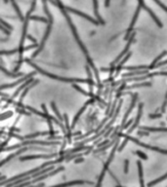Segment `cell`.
<instances>
[{
  "label": "cell",
  "instance_id": "e575fe53",
  "mask_svg": "<svg viewBox=\"0 0 167 187\" xmlns=\"http://www.w3.org/2000/svg\"><path fill=\"white\" fill-rule=\"evenodd\" d=\"M166 64H167V61H166V60H163V61H161L160 64H158V62H157V64L155 65V67H154V68H155V67H159V66H161V65H165Z\"/></svg>",
  "mask_w": 167,
  "mask_h": 187
},
{
  "label": "cell",
  "instance_id": "7c38bea8",
  "mask_svg": "<svg viewBox=\"0 0 167 187\" xmlns=\"http://www.w3.org/2000/svg\"><path fill=\"white\" fill-rule=\"evenodd\" d=\"M94 101H95V98H91V99H90V100L88 101V103H85L84 105H83V106H82V108L80 109V110L78 111V113H77L76 115H75V117H74V120L72 121V124H71V129H72V128H74V126H75V124H76V122L78 121V119H79V117H80V115H81V114H82L83 112H84V110H85V108L87 107V105H88L89 103H94Z\"/></svg>",
  "mask_w": 167,
  "mask_h": 187
},
{
  "label": "cell",
  "instance_id": "277c9868",
  "mask_svg": "<svg viewBox=\"0 0 167 187\" xmlns=\"http://www.w3.org/2000/svg\"><path fill=\"white\" fill-rule=\"evenodd\" d=\"M116 150H117V142L115 143V147H113V149H112V151H111V155H110V157H109L108 161L105 163V166H104V168H103V170H102V173H101L100 178H99V182L97 183L98 186H100V185L102 184V180H103V178H104V176H105L106 171H107V170H109V166H110L111 162L113 160V157H115V154Z\"/></svg>",
  "mask_w": 167,
  "mask_h": 187
},
{
  "label": "cell",
  "instance_id": "d4e9b609",
  "mask_svg": "<svg viewBox=\"0 0 167 187\" xmlns=\"http://www.w3.org/2000/svg\"><path fill=\"white\" fill-rule=\"evenodd\" d=\"M51 105H52V108H53V110H54L55 114L57 115L59 121H60V122H62V121H63V117H62V115L60 114V112L58 111V109H57V107H56V105H55V103H52Z\"/></svg>",
  "mask_w": 167,
  "mask_h": 187
},
{
  "label": "cell",
  "instance_id": "52a82bcc",
  "mask_svg": "<svg viewBox=\"0 0 167 187\" xmlns=\"http://www.w3.org/2000/svg\"><path fill=\"white\" fill-rule=\"evenodd\" d=\"M34 74H35V72H32V73H29V74H27L26 76H24L22 78H21L20 80H17L16 82H14V83L6 84V85H1V86H0V91L5 90V89H10V88H13V87H16V86H18V85H21L22 82H25L26 80H27V78L32 77Z\"/></svg>",
  "mask_w": 167,
  "mask_h": 187
},
{
  "label": "cell",
  "instance_id": "e0dca14e",
  "mask_svg": "<svg viewBox=\"0 0 167 187\" xmlns=\"http://www.w3.org/2000/svg\"><path fill=\"white\" fill-rule=\"evenodd\" d=\"M0 71L1 72H3V73H5L7 76H10V77H12V78H17V77H19V76H22V73H15V72H11V71H8L6 68H4L3 66H1L0 65Z\"/></svg>",
  "mask_w": 167,
  "mask_h": 187
},
{
  "label": "cell",
  "instance_id": "2e32d148",
  "mask_svg": "<svg viewBox=\"0 0 167 187\" xmlns=\"http://www.w3.org/2000/svg\"><path fill=\"white\" fill-rule=\"evenodd\" d=\"M126 55H127V56H126V57H125L124 59L122 58L123 60L120 61V64H118V65H117V66H116V68H115V70H116V75H118V74H119V72L121 71V69H122V67H123V65H124L125 62H126V61L128 60V59L131 57L132 53H127Z\"/></svg>",
  "mask_w": 167,
  "mask_h": 187
},
{
  "label": "cell",
  "instance_id": "ac0fdd59",
  "mask_svg": "<svg viewBox=\"0 0 167 187\" xmlns=\"http://www.w3.org/2000/svg\"><path fill=\"white\" fill-rule=\"evenodd\" d=\"M82 184H90L93 185L94 182H90V181H84V180H76V181H70V182H64L61 185H82Z\"/></svg>",
  "mask_w": 167,
  "mask_h": 187
},
{
  "label": "cell",
  "instance_id": "30bf717a",
  "mask_svg": "<svg viewBox=\"0 0 167 187\" xmlns=\"http://www.w3.org/2000/svg\"><path fill=\"white\" fill-rule=\"evenodd\" d=\"M143 106H144V104L143 103H140L139 104V110H138V114H137V117H136V119H135V121H134V123H133V126L128 130V134H131V132L136 129V127L138 126V124H139V121H140V119H141V116H142V112H143Z\"/></svg>",
  "mask_w": 167,
  "mask_h": 187
},
{
  "label": "cell",
  "instance_id": "5b68a950",
  "mask_svg": "<svg viewBox=\"0 0 167 187\" xmlns=\"http://www.w3.org/2000/svg\"><path fill=\"white\" fill-rule=\"evenodd\" d=\"M125 139H127V140H131V141H133L134 143H136V144H138V145H140V146H143V147H145V148H147V149H150V150H154V151H156V152H160V153H162V154H166V151L165 150H162V149H160V148H157V147H154V146H150V145H149V144H146V143H143V142H140L138 139H136L135 137H129V136H125Z\"/></svg>",
  "mask_w": 167,
  "mask_h": 187
},
{
  "label": "cell",
  "instance_id": "d590c367",
  "mask_svg": "<svg viewBox=\"0 0 167 187\" xmlns=\"http://www.w3.org/2000/svg\"><path fill=\"white\" fill-rule=\"evenodd\" d=\"M166 103H167V101H166V99H165L164 103H163V104H162V107H161V112H162V113H165V111H166Z\"/></svg>",
  "mask_w": 167,
  "mask_h": 187
},
{
  "label": "cell",
  "instance_id": "9c48e42d",
  "mask_svg": "<svg viewBox=\"0 0 167 187\" xmlns=\"http://www.w3.org/2000/svg\"><path fill=\"white\" fill-rule=\"evenodd\" d=\"M62 170H64V167H59L58 169L54 170L53 171H51V173H49V174H47V175H44V174H43V175H39V176L35 177V179H34V180H33L32 182H29V185H30V184H33V183H35V182H37V181H39V180H42V179L47 178V177H49V176L55 175L56 174L60 173V171H62Z\"/></svg>",
  "mask_w": 167,
  "mask_h": 187
},
{
  "label": "cell",
  "instance_id": "ab89813d",
  "mask_svg": "<svg viewBox=\"0 0 167 187\" xmlns=\"http://www.w3.org/2000/svg\"><path fill=\"white\" fill-rule=\"evenodd\" d=\"M80 162H83V159H77L74 161V163H80Z\"/></svg>",
  "mask_w": 167,
  "mask_h": 187
},
{
  "label": "cell",
  "instance_id": "83f0119b",
  "mask_svg": "<svg viewBox=\"0 0 167 187\" xmlns=\"http://www.w3.org/2000/svg\"><path fill=\"white\" fill-rule=\"evenodd\" d=\"M29 19L32 20V21H40V22H47V20H46V19L40 18V17H34V16H32V17H30Z\"/></svg>",
  "mask_w": 167,
  "mask_h": 187
},
{
  "label": "cell",
  "instance_id": "3957f363",
  "mask_svg": "<svg viewBox=\"0 0 167 187\" xmlns=\"http://www.w3.org/2000/svg\"><path fill=\"white\" fill-rule=\"evenodd\" d=\"M30 149H37V150H45L44 148H41V147H33V146H29V147H24V148H19V150L16 152V153H14V154H11V155H9L8 157H7L6 159H4V160H2V161H0V167H2L3 165H5L6 163H8L11 159H13L14 157H16V156H18V155H20V154H22V153H24L25 151H27V150H30Z\"/></svg>",
  "mask_w": 167,
  "mask_h": 187
},
{
  "label": "cell",
  "instance_id": "5bb4252c",
  "mask_svg": "<svg viewBox=\"0 0 167 187\" xmlns=\"http://www.w3.org/2000/svg\"><path fill=\"white\" fill-rule=\"evenodd\" d=\"M151 82H142V83H136L131 86H124L123 90H132L134 88H139V87H150Z\"/></svg>",
  "mask_w": 167,
  "mask_h": 187
},
{
  "label": "cell",
  "instance_id": "f35d334b",
  "mask_svg": "<svg viewBox=\"0 0 167 187\" xmlns=\"http://www.w3.org/2000/svg\"><path fill=\"white\" fill-rule=\"evenodd\" d=\"M110 142V140H105V141L104 142H102V143H100V144H98V147H100V146H103V145H105V144H108Z\"/></svg>",
  "mask_w": 167,
  "mask_h": 187
},
{
  "label": "cell",
  "instance_id": "f1b7e54d",
  "mask_svg": "<svg viewBox=\"0 0 167 187\" xmlns=\"http://www.w3.org/2000/svg\"><path fill=\"white\" fill-rule=\"evenodd\" d=\"M11 115H12V112H11V111H8V112H6V113H4V114H1V115H0V120L9 118V116H11Z\"/></svg>",
  "mask_w": 167,
  "mask_h": 187
},
{
  "label": "cell",
  "instance_id": "d6986e66",
  "mask_svg": "<svg viewBox=\"0 0 167 187\" xmlns=\"http://www.w3.org/2000/svg\"><path fill=\"white\" fill-rule=\"evenodd\" d=\"M140 130H144V131H147V132H166V128H150V127H140Z\"/></svg>",
  "mask_w": 167,
  "mask_h": 187
},
{
  "label": "cell",
  "instance_id": "8d00e7d4",
  "mask_svg": "<svg viewBox=\"0 0 167 187\" xmlns=\"http://www.w3.org/2000/svg\"><path fill=\"white\" fill-rule=\"evenodd\" d=\"M17 112H20V113H22V114H25V115H29L27 112H26L24 109H21V108H17Z\"/></svg>",
  "mask_w": 167,
  "mask_h": 187
},
{
  "label": "cell",
  "instance_id": "ba28073f",
  "mask_svg": "<svg viewBox=\"0 0 167 187\" xmlns=\"http://www.w3.org/2000/svg\"><path fill=\"white\" fill-rule=\"evenodd\" d=\"M59 154L57 153H52L50 155H29V156H24L21 157V161H26V160H32V159H52L57 157Z\"/></svg>",
  "mask_w": 167,
  "mask_h": 187
},
{
  "label": "cell",
  "instance_id": "1f68e13d",
  "mask_svg": "<svg viewBox=\"0 0 167 187\" xmlns=\"http://www.w3.org/2000/svg\"><path fill=\"white\" fill-rule=\"evenodd\" d=\"M109 173H110L111 176V177L113 178V180H115V182L117 183V185H121V183H120V182L118 181V179H117V178L115 177V175H113V174L111 173V170H109Z\"/></svg>",
  "mask_w": 167,
  "mask_h": 187
},
{
  "label": "cell",
  "instance_id": "4316f807",
  "mask_svg": "<svg viewBox=\"0 0 167 187\" xmlns=\"http://www.w3.org/2000/svg\"><path fill=\"white\" fill-rule=\"evenodd\" d=\"M134 154H137V155H139L140 157H141L142 159H144V160H147V159H148V156H147L145 153H143L142 151H140V150L134 151Z\"/></svg>",
  "mask_w": 167,
  "mask_h": 187
},
{
  "label": "cell",
  "instance_id": "8fae6325",
  "mask_svg": "<svg viewBox=\"0 0 167 187\" xmlns=\"http://www.w3.org/2000/svg\"><path fill=\"white\" fill-rule=\"evenodd\" d=\"M38 83H39V81H38V80H36V81H34V82L32 81V82L30 83L29 85H27V88H25V89H24V92H22V96H21V98H20V103H19L17 104L18 106H20V107H22V99H24V98L26 97L27 93V92H28V91H29L30 89H32V87H34L35 85H37V84H38Z\"/></svg>",
  "mask_w": 167,
  "mask_h": 187
},
{
  "label": "cell",
  "instance_id": "7402d4cb",
  "mask_svg": "<svg viewBox=\"0 0 167 187\" xmlns=\"http://www.w3.org/2000/svg\"><path fill=\"white\" fill-rule=\"evenodd\" d=\"M137 164H138V170H139L140 184H141V186H144V185H145V183H144V176H143V168H142V163H141V161H138Z\"/></svg>",
  "mask_w": 167,
  "mask_h": 187
},
{
  "label": "cell",
  "instance_id": "484cf974",
  "mask_svg": "<svg viewBox=\"0 0 167 187\" xmlns=\"http://www.w3.org/2000/svg\"><path fill=\"white\" fill-rule=\"evenodd\" d=\"M165 178H166V175H162L161 177L157 178L156 180H155V181H151V182L148 183V186H153V185H155V184H156V183H158V182H160V181H163Z\"/></svg>",
  "mask_w": 167,
  "mask_h": 187
},
{
  "label": "cell",
  "instance_id": "8992f818",
  "mask_svg": "<svg viewBox=\"0 0 167 187\" xmlns=\"http://www.w3.org/2000/svg\"><path fill=\"white\" fill-rule=\"evenodd\" d=\"M134 37H135V32L131 35V36H129V38H128V43H127V45L125 46V49L122 51V52H121L119 55H118V57L115 60H113L112 62H111V65H115L116 64H117V62L121 60V59H122L124 56H125V55L128 53V51H129V48H130V46H131V44L133 43V41H134Z\"/></svg>",
  "mask_w": 167,
  "mask_h": 187
},
{
  "label": "cell",
  "instance_id": "7a4b0ae2",
  "mask_svg": "<svg viewBox=\"0 0 167 187\" xmlns=\"http://www.w3.org/2000/svg\"><path fill=\"white\" fill-rule=\"evenodd\" d=\"M28 144H41V145H57L59 144L58 141H54V142H47V141H38V140H24L22 143H18L15 144L9 147H3L0 148V152H5V151H10V150H14V149H19L20 147L24 146V145H28Z\"/></svg>",
  "mask_w": 167,
  "mask_h": 187
},
{
  "label": "cell",
  "instance_id": "9a60e30c",
  "mask_svg": "<svg viewBox=\"0 0 167 187\" xmlns=\"http://www.w3.org/2000/svg\"><path fill=\"white\" fill-rule=\"evenodd\" d=\"M86 71H87V75H88V80H87V84L90 86V93H93V87H94V80H93V76L92 73H91V68L90 66L86 65Z\"/></svg>",
  "mask_w": 167,
  "mask_h": 187
},
{
  "label": "cell",
  "instance_id": "6da1fadb",
  "mask_svg": "<svg viewBox=\"0 0 167 187\" xmlns=\"http://www.w3.org/2000/svg\"><path fill=\"white\" fill-rule=\"evenodd\" d=\"M22 61L27 62V65H29L30 66H32L37 72H39L40 74L44 75V76H47L51 79H54V80H58V81H61V82H66V83H86L87 84V80L85 79H80V78H67V77H62V76H59V75H55V74H52V73H49L47 71H45L44 69H42L41 67H39L37 65L33 64L32 61V60L29 59H22Z\"/></svg>",
  "mask_w": 167,
  "mask_h": 187
},
{
  "label": "cell",
  "instance_id": "603a6c76",
  "mask_svg": "<svg viewBox=\"0 0 167 187\" xmlns=\"http://www.w3.org/2000/svg\"><path fill=\"white\" fill-rule=\"evenodd\" d=\"M18 52H19V48L14 49V50H9V51L3 50V51H0V56H12V55H15Z\"/></svg>",
  "mask_w": 167,
  "mask_h": 187
},
{
  "label": "cell",
  "instance_id": "836d02e7",
  "mask_svg": "<svg viewBox=\"0 0 167 187\" xmlns=\"http://www.w3.org/2000/svg\"><path fill=\"white\" fill-rule=\"evenodd\" d=\"M132 123H133V120H129V121H128L126 124H124V125H123L122 128H123V129H127V128H128L129 126H130V125H131Z\"/></svg>",
  "mask_w": 167,
  "mask_h": 187
},
{
  "label": "cell",
  "instance_id": "d6a6232c",
  "mask_svg": "<svg viewBox=\"0 0 167 187\" xmlns=\"http://www.w3.org/2000/svg\"><path fill=\"white\" fill-rule=\"evenodd\" d=\"M138 135L142 137V136H149L150 134H149V132H147V131H144V132H143V130H140V131L138 132Z\"/></svg>",
  "mask_w": 167,
  "mask_h": 187
},
{
  "label": "cell",
  "instance_id": "cb8c5ba5",
  "mask_svg": "<svg viewBox=\"0 0 167 187\" xmlns=\"http://www.w3.org/2000/svg\"><path fill=\"white\" fill-rule=\"evenodd\" d=\"M165 55H166V51H164V52H163V53L160 55V56H158V57H157V58H156V59H155V60L153 61V62H151V65H149V68H150V69H154L155 65L157 64V62H158L159 60H160L162 58H164V57H165Z\"/></svg>",
  "mask_w": 167,
  "mask_h": 187
},
{
  "label": "cell",
  "instance_id": "4dcf8cb0",
  "mask_svg": "<svg viewBox=\"0 0 167 187\" xmlns=\"http://www.w3.org/2000/svg\"><path fill=\"white\" fill-rule=\"evenodd\" d=\"M124 164H125V167H124V173L125 174H128V169H129V160H125L124 161Z\"/></svg>",
  "mask_w": 167,
  "mask_h": 187
},
{
  "label": "cell",
  "instance_id": "ffe728a7",
  "mask_svg": "<svg viewBox=\"0 0 167 187\" xmlns=\"http://www.w3.org/2000/svg\"><path fill=\"white\" fill-rule=\"evenodd\" d=\"M72 87L73 88H75V89H76L77 91H79L81 94H83V95H84V96H87V97H90V98H95V96H94V94L93 93H87L86 91H84V90H83V89H81L80 87H79V86H77L76 84H75V83H72Z\"/></svg>",
  "mask_w": 167,
  "mask_h": 187
},
{
  "label": "cell",
  "instance_id": "44dd1931",
  "mask_svg": "<svg viewBox=\"0 0 167 187\" xmlns=\"http://www.w3.org/2000/svg\"><path fill=\"white\" fill-rule=\"evenodd\" d=\"M124 68L125 70H143V69H148L150 70L149 68V65H138V66H125V67H122Z\"/></svg>",
  "mask_w": 167,
  "mask_h": 187
},
{
  "label": "cell",
  "instance_id": "4fadbf2b",
  "mask_svg": "<svg viewBox=\"0 0 167 187\" xmlns=\"http://www.w3.org/2000/svg\"><path fill=\"white\" fill-rule=\"evenodd\" d=\"M137 98H138L137 94H134V95H133V98H132V103H131L130 107H129V109L126 111V113H125V115H124V118H123V121H122V124H121V126H123V125L125 124V122H126V120H127V118H128V116L130 115V113L132 112L133 108H134V106H135L136 101H137Z\"/></svg>",
  "mask_w": 167,
  "mask_h": 187
},
{
  "label": "cell",
  "instance_id": "f546056e",
  "mask_svg": "<svg viewBox=\"0 0 167 187\" xmlns=\"http://www.w3.org/2000/svg\"><path fill=\"white\" fill-rule=\"evenodd\" d=\"M150 119H155V118H160V117H162V113H155V114H150Z\"/></svg>",
  "mask_w": 167,
  "mask_h": 187
},
{
  "label": "cell",
  "instance_id": "74e56055",
  "mask_svg": "<svg viewBox=\"0 0 167 187\" xmlns=\"http://www.w3.org/2000/svg\"><path fill=\"white\" fill-rule=\"evenodd\" d=\"M27 38H28L29 40H30V41H32L33 43H36V39H35L34 37H32V35H29V34H28V35H27Z\"/></svg>",
  "mask_w": 167,
  "mask_h": 187
}]
</instances>
